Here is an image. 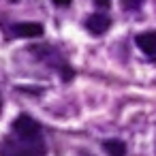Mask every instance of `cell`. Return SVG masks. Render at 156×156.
<instances>
[{
    "label": "cell",
    "instance_id": "cell-1",
    "mask_svg": "<svg viewBox=\"0 0 156 156\" xmlns=\"http://www.w3.org/2000/svg\"><path fill=\"white\" fill-rule=\"evenodd\" d=\"M45 152L47 145L41 124L28 113L17 115L13 120L11 133L2 141L0 156H45Z\"/></svg>",
    "mask_w": 156,
    "mask_h": 156
},
{
    "label": "cell",
    "instance_id": "cell-2",
    "mask_svg": "<svg viewBox=\"0 0 156 156\" xmlns=\"http://www.w3.org/2000/svg\"><path fill=\"white\" fill-rule=\"evenodd\" d=\"M30 51H32V54H37V58H39V60H43L45 64H49L51 69H56V71L62 75V79H64V81H71V79H73L75 71L69 66V62L62 58V54H60V51H56L54 47H49V45H32V47H30Z\"/></svg>",
    "mask_w": 156,
    "mask_h": 156
},
{
    "label": "cell",
    "instance_id": "cell-3",
    "mask_svg": "<svg viewBox=\"0 0 156 156\" xmlns=\"http://www.w3.org/2000/svg\"><path fill=\"white\" fill-rule=\"evenodd\" d=\"M11 32L20 39H37L43 34V26L37 22H17L11 26Z\"/></svg>",
    "mask_w": 156,
    "mask_h": 156
},
{
    "label": "cell",
    "instance_id": "cell-4",
    "mask_svg": "<svg viewBox=\"0 0 156 156\" xmlns=\"http://www.w3.org/2000/svg\"><path fill=\"white\" fill-rule=\"evenodd\" d=\"M135 43H137V47H139L145 56H150L152 60H156V32H154V30L137 34V37H135Z\"/></svg>",
    "mask_w": 156,
    "mask_h": 156
},
{
    "label": "cell",
    "instance_id": "cell-5",
    "mask_svg": "<svg viewBox=\"0 0 156 156\" xmlns=\"http://www.w3.org/2000/svg\"><path fill=\"white\" fill-rule=\"evenodd\" d=\"M109 28H111V20L103 13H94L86 20V30L92 34H105Z\"/></svg>",
    "mask_w": 156,
    "mask_h": 156
},
{
    "label": "cell",
    "instance_id": "cell-6",
    "mask_svg": "<svg viewBox=\"0 0 156 156\" xmlns=\"http://www.w3.org/2000/svg\"><path fill=\"white\" fill-rule=\"evenodd\" d=\"M103 150L109 156H126V143L122 139H105L103 141Z\"/></svg>",
    "mask_w": 156,
    "mask_h": 156
},
{
    "label": "cell",
    "instance_id": "cell-7",
    "mask_svg": "<svg viewBox=\"0 0 156 156\" xmlns=\"http://www.w3.org/2000/svg\"><path fill=\"white\" fill-rule=\"evenodd\" d=\"M143 2L145 0H122V7H124V11H137V9H141Z\"/></svg>",
    "mask_w": 156,
    "mask_h": 156
},
{
    "label": "cell",
    "instance_id": "cell-8",
    "mask_svg": "<svg viewBox=\"0 0 156 156\" xmlns=\"http://www.w3.org/2000/svg\"><path fill=\"white\" fill-rule=\"evenodd\" d=\"M94 5H96L98 9H109V7H111V0H94Z\"/></svg>",
    "mask_w": 156,
    "mask_h": 156
},
{
    "label": "cell",
    "instance_id": "cell-9",
    "mask_svg": "<svg viewBox=\"0 0 156 156\" xmlns=\"http://www.w3.org/2000/svg\"><path fill=\"white\" fill-rule=\"evenodd\" d=\"M51 2H54L56 7H60V9H66V7L73 2V0H51Z\"/></svg>",
    "mask_w": 156,
    "mask_h": 156
},
{
    "label": "cell",
    "instance_id": "cell-10",
    "mask_svg": "<svg viewBox=\"0 0 156 156\" xmlns=\"http://www.w3.org/2000/svg\"><path fill=\"white\" fill-rule=\"evenodd\" d=\"M0 111H2V98H0Z\"/></svg>",
    "mask_w": 156,
    "mask_h": 156
}]
</instances>
